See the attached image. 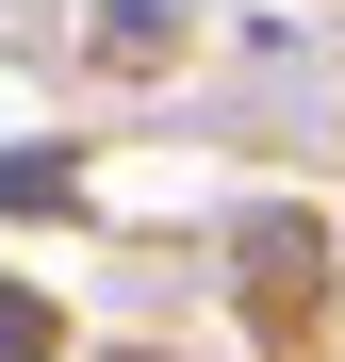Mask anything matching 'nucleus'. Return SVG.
I'll use <instances>...</instances> for the list:
<instances>
[{
  "label": "nucleus",
  "instance_id": "nucleus-1",
  "mask_svg": "<svg viewBox=\"0 0 345 362\" xmlns=\"http://www.w3.org/2000/svg\"><path fill=\"white\" fill-rule=\"evenodd\" d=\"M66 198V148H0V214H49Z\"/></svg>",
  "mask_w": 345,
  "mask_h": 362
},
{
  "label": "nucleus",
  "instance_id": "nucleus-2",
  "mask_svg": "<svg viewBox=\"0 0 345 362\" xmlns=\"http://www.w3.org/2000/svg\"><path fill=\"white\" fill-rule=\"evenodd\" d=\"M0 362H49V296H17V280H0Z\"/></svg>",
  "mask_w": 345,
  "mask_h": 362
}]
</instances>
